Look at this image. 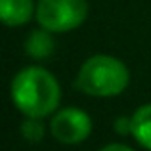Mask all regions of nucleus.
I'll return each instance as SVG.
<instances>
[{"label": "nucleus", "mask_w": 151, "mask_h": 151, "mask_svg": "<svg viewBox=\"0 0 151 151\" xmlns=\"http://www.w3.org/2000/svg\"><path fill=\"white\" fill-rule=\"evenodd\" d=\"M55 52L54 33L48 29H33L25 38V54L33 59H48Z\"/></svg>", "instance_id": "obj_6"}, {"label": "nucleus", "mask_w": 151, "mask_h": 151, "mask_svg": "<svg viewBox=\"0 0 151 151\" xmlns=\"http://www.w3.org/2000/svg\"><path fill=\"white\" fill-rule=\"evenodd\" d=\"M37 14L33 0H0V17L8 27H21Z\"/></svg>", "instance_id": "obj_5"}, {"label": "nucleus", "mask_w": 151, "mask_h": 151, "mask_svg": "<svg viewBox=\"0 0 151 151\" xmlns=\"http://www.w3.org/2000/svg\"><path fill=\"white\" fill-rule=\"evenodd\" d=\"M100 151H134V149L128 147V145H124V144H107V145H103Z\"/></svg>", "instance_id": "obj_10"}, {"label": "nucleus", "mask_w": 151, "mask_h": 151, "mask_svg": "<svg viewBox=\"0 0 151 151\" xmlns=\"http://www.w3.org/2000/svg\"><path fill=\"white\" fill-rule=\"evenodd\" d=\"M50 134L65 145L81 144L92 134V119L78 107H61L52 115Z\"/></svg>", "instance_id": "obj_4"}, {"label": "nucleus", "mask_w": 151, "mask_h": 151, "mask_svg": "<svg viewBox=\"0 0 151 151\" xmlns=\"http://www.w3.org/2000/svg\"><path fill=\"white\" fill-rule=\"evenodd\" d=\"M37 17L42 29L52 33H69L75 31L88 17L86 0H38Z\"/></svg>", "instance_id": "obj_3"}, {"label": "nucleus", "mask_w": 151, "mask_h": 151, "mask_svg": "<svg viewBox=\"0 0 151 151\" xmlns=\"http://www.w3.org/2000/svg\"><path fill=\"white\" fill-rule=\"evenodd\" d=\"M113 128L121 136H132V115L130 117H117L113 122Z\"/></svg>", "instance_id": "obj_9"}, {"label": "nucleus", "mask_w": 151, "mask_h": 151, "mask_svg": "<svg viewBox=\"0 0 151 151\" xmlns=\"http://www.w3.org/2000/svg\"><path fill=\"white\" fill-rule=\"evenodd\" d=\"M21 136L31 144H38L44 138V122H42V119L25 117L21 122Z\"/></svg>", "instance_id": "obj_8"}, {"label": "nucleus", "mask_w": 151, "mask_h": 151, "mask_svg": "<svg viewBox=\"0 0 151 151\" xmlns=\"http://www.w3.org/2000/svg\"><path fill=\"white\" fill-rule=\"evenodd\" d=\"M10 96L14 105L25 117L44 119L59 109L61 88L48 69L40 65L23 67L10 84Z\"/></svg>", "instance_id": "obj_1"}, {"label": "nucleus", "mask_w": 151, "mask_h": 151, "mask_svg": "<svg viewBox=\"0 0 151 151\" xmlns=\"http://www.w3.org/2000/svg\"><path fill=\"white\" fill-rule=\"evenodd\" d=\"M132 138L151 151V103H144L132 113Z\"/></svg>", "instance_id": "obj_7"}, {"label": "nucleus", "mask_w": 151, "mask_h": 151, "mask_svg": "<svg viewBox=\"0 0 151 151\" xmlns=\"http://www.w3.org/2000/svg\"><path fill=\"white\" fill-rule=\"evenodd\" d=\"M130 84V71L121 59L107 54H96L81 65L75 88L92 98H115Z\"/></svg>", "instance_id": "obj_2"}]
</instances>
